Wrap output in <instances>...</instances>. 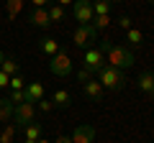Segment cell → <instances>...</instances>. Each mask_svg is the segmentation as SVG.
<instances>
[{
  "label": "cell",
  "instance_id": "cell-15",
  "mask_svg": "<svg viewBox=\"0 0 154 143\" xmlns=\"http://www.w3.org/2000/svg\"><path fill=\"white\" fill-rule=\"evenodd\" d=\"M139 89H141V92H152L154 89V72H141V74H139Z\"/></svg>",
  "mask_w": 154,
  "mask_h": 143
},
{
  "label": "cell",
  "instance_id": "cell-36",
  "mask_svg": "<svg viewBox=\"0 0 154 143\" xmlns=\"http://www.w3.org/2000/svg\"><path fill=\"white\" fill-rule=\"evenodd\" d=\"M149 95H152V97H154V89H152V92H149Z\"/></svg>",
  "mask_w": 154,
  "mask_h": 143
},
{
  "label": "cell",
  "instance_id": "cell-11",
  "mask_svg": "<svg viewBox=\"0 0 154 143\" xmlns=\"http://www.w3.org/2000/svg\"><path fill=\"white\" fill-rule=\"evenodd\" d=\"M26 100H28V102L44 100V84H41V82H26Z\"/></svg>",
  "mask_w": 154,
  "mask_h": 143
},
{
  "label": "cell",
  "instance_id": "cell-34",
  "mask_svg": "<svg viewBox=\"0 0 154 143\" xmlns=\"http://www.w3.org/2000/svg\"><path fill=\"white\" fill-rule=\"evenodd\" d=\"M38 143H51V141H46V138H38Z\"/></svg>",
  "mask_w": 154,
  "mask_h": 143
},
{
  "label": "cell",
  "instance_id": "cell-25",
  "mask_svg": "<svg viewBox=\"0 0 154 143\" xmlns=\"http://www.w3.org/2000/svg\"><path fill=\"white\" fill-rule=\"evenodd\" d=\"M93 26H95V31H105V28L110 26V16H95Z\"/></svg>",
  "mask_w": 154,
  "mask_h": 143
},
{
  "label": "cell",
  "instance_id": "cell-24",
  "mask_svg": "<svg viewBox=\"0 0 154 143\" xmlns=\"http://www.w3.org/2000/svg\"><path fill=\"white\" fill-rule=\"evenodd\" d=\"M8 89H26V77H23L21 72L11 77V84H8Z\"/></svg>",
  "mask_w": 154,
  "mask_h": 143
},
{
  "label": "cell",
  "instance_id": "cell-8",
  "mask_svg": "<svg viewBox=\"0 0 154 143\" xmlns=\"http://www.w3.org/2000/svg\"><path fill=\"white\" fill-rule=\"evenodd\" d=\"M26 21L31 23V26H36V28H49L51 26V18H49V10L46 8H31V10L26 13Z\"/></svg>",
  "mask_w": 154,
  "mask_h": 143
},
{
  "label": "cell",
  "instance_id": "cell-20",
  "mask_svg": "<svg viewBox=\"0 0 154 143\" xmlns=\"http://www.w3.org/2000/svg\"><path fill=\"white\" fill-rule=\"evenodd\" d=\"M126 41H128V46H141L144 44V33L139 31V28H128L126 31Z\"/></svg>",
  "mask_w": 154,
  "mask_h": 143
},
{
  "label": "cell",
  "instance_id": "cell-13",
  "mask_svg": "<svg viewBox=\"0 0 154 143\" xmlns=\"http://www.w3.org/2000/svg\"><path fill=\"white\" fill-rule=\"evenodd\" d=\"M13 110H16V105L8 97H0V123H11L13 120Z\"/></svg>",
  "mask_w": 154,
  "mask_h": 143
},
{
  "label": "cell",
  "instance_id": "cell-12",
  "mask_svg": "<svg viewBox=\"0 0 154 143\" xmlns=\"http://www.w3.org/2000/svg\"><path fill=\"white\" fill-rule=\"evenodd\" d=\"M38 51L46 54V56H54L57 51H59V41H54L51 36H44V39L38 41Z\"/></svg>",
  "mask_w": 154,
  "mask_h": 143
},
{
  "label": "cell",
  "instance_id": "cell-5",
  "mask_svg": "<svg viewBox=\"0 0 154 143\" xmlns=\"http://www.w3.org/2000/svg\"><path fill=\"white\" fill-rule=\"evenodd\" d=\"M49 69H51V74H57V77H69V74H72V59H69V54L57 51V54L51 56V61H49Z\"/></svg>",
  "mask_w": 154,
  "mask_h": 143
},
{
  "label": "cell",
  "instance_id": "cell-38",
  "mask_svg": "<svg viewBox=\"0 0 154 143\" xmlns=\"http://www.w3.org/2000/svg\"><path fill=\"white\" fill-rule=\"evenodd\" d=\"M110 3H113V0H110Z\"/></svg>",
  "mask_w": 154,
  "mask_h": 143
},
{
  "label": "cell",
  "instance_id": "cell-26",
  "mask_svg": "<svg viewBox=\"0 0 154 143\" xmlns=\"http://www.w3.org/2000/svg\"><path fill=\"white\" fill-rule=\"evenodd\" d=\"M36 107H38L41 112H51V110H54V102L44 97V100H38V102H36Z\"/></svg>",
  "mask_w": 154,
  "mask_h": 143
},
{
  "label": "cell",
  "instance_id": "cell-37",
  "mask_svg": "<svg viewBox=\"0 0 154 143\" xmlns=\"http://www.w3.org/2000/svg\"><path fill=\"white\" fill-rule=\"evenodd\" d=\"M152 5H154V0H152Z\"/></svg>",
  "mask_w": 154,
  "mask_h": 143
},
{
  "label": "cell",
  "instance_id": "cell-16",
  "mask_svg": "<svg viewBox=\"0 0 154 143\" xmlns=\"http://www.w3.org/2000/svg\"><path fill=\"white\" fill-rule=\"evenodd\" d=\"M51 102H54V107H69L72 105V95L67 92V89H57L54 97H51Z\"/></svg>",
  "mask_w": 154,
  "mask_h": 143
},
{
  "label": "cell",
  "instance_id": "cell-4",
  "mask_svg": "<svg viewBox=\"0 0 154 143\" xmlns=\"http://www.w3.org/2000/svg\"><path fill=\"white\" fill-rule=\"evenodd\" d=\"M13 120H16L18 128L28 125V123H36V102H21V105H16Z\"/></svg>",
  "mask_w": 154,
  "mask_h": 143
},
{
  "label": "cell",
  "instance_id": "cell-29",
  "mask_svg": "<svg viewBox=\"0 0 154 143\" xmlns=\"http://www.w3.org/2000/svg\"><path fill=\"white\" fill-rule=\"evenodd\" d=\"M8 84H11V77H8L5 72H0V89H5Z\"/></svg>",
  "mask_w": 154,
  "mask_h": 143
},
{
  "label": "cell",
  "instance_id": "cell-33",
  "mask_svg": "<svg viewBox=\"0 0 154 143\" xmlns=\"http://www.w3.org/2000/svg\"><path fill=\"white\" fill-rule=\"evenodd\" d=\"M3 59H5V54H3V49H0V64H3Z\"/></svg>",
  "mask_w": 154,
  "mask_h": 143
},
{
  "label": "cell",
  "instance_id": "cell-22",
  "mask_svg": "<svg viewBox=\"0 0 154 143\" xmlns=\"http://www.w3.org/2000/svg\"><path fill=\"white\" fill-rule=\"evenodd\" d=\"M46 10H49L51 23H57V21H64V8H62V5H57V3H54V5H49Z\"/></svg>",
  "mask_w": 154,
  "mask_h": 143
},
{
  "label": "cell",
  "instance_id": "cell-9",
  "mask_svg": "<svg viewBox=\"0 0 154 143\" xmlns=\"http://www.w3.org/2000/svg\"><path fill=\"white\" fill-rule=\"evenodd\" d=\"M72 143H93L95 141V128L88 125V123H82V125H77L75 130H72Z\"/></svg>",
  "mask_w": 154,
  "mask_h": 143
},
{
  "label": "cell",
  "instance_id": "cell-32",
  "mask_svg": "<svg viewBox=\"0 0 154 143\" xmlns=\"http://www.w3.org/2000/svg\"><path fill=\"white\" fill-rule=\"evenodd\" d=\"M69 3H75V0H57V5H62V8H64V5H69Z\"/></svg>",
  "mask_w": 154,
  "mask_h": 143
},
{
  "label": "cell",
  "instance_id": "cell-19",
  "mask_svg": "<svg viewBox=\"0 0 154 143\" xmlns=\"http://www.w3.org/2000/svg\"><path fill=\"white\" fill-rule=\"evenodd\" d=\"M0 72H5L8 77H13V74H18V61L16 59H11V56H5V59H3V64H0Z\"/></svg>",
  "mask_w": 154,
  "mask_h": 143
},
{
  "label": "cell",
  "instance_id": "cell-2",
  "mask_svg": "<svg viewBox=\"0 0 154 143\" xmlns=\"http://www.w3.org/2000/svg\"><path fill=\"white\" fill-rule=\"evenodd\" d=\"M98 82L103 84V89H110V92H118V89L126 87V72L121 69H116V66H100L98 69Z\"/></svg>",
  "mask_w": 154,
  "mask_h": 143
},
{
  "label": "cell",
  "instance_id": "cell-23",
  "mask_svg": "<svg viewBox=\"0 0 154 143\" xmlns=\"http://www.w3.org/2000/svg\"><path fill=\"white\" fill-rule=\"evenodd\" d=\"M8 100H11L13 105L28 102V100H26V89H11V92H8Z\"/></svg>",
  "mask_w": 154,
  "mask_h": 143
},
{
  "label": "cell",
  "instance_id": "cell-27",
  "mask_svg": "<svg viewBox=\"0 0 154 143\" xmlns=\"http://www.w3.org/2000/svg\"><path fill=\"white\" fill-rule=\"evenodd\" d=\"M118 26H121L123 31H128V28H134V21L128 16H121V18H118Z\"/></svg>",
  "mask_w": 154,
  "mask_h": 143
},
{
  "label": "cell",
  "instance_id": "cell-1",
  "mask_svg": "<svg viewBox=\"0 0 154 143\" xmlns=\"http://www.w3.org/2000/svg\"><path fill=\"white\" fill-rule=\"evenodd\" d=\"M98 49L103 51L105 64H108V66H116V69L126 72V69H131V66L136 64L134 49H131V46H126V44H110V41H100Z\"/></svg>",
  "mask_w": 154,
  "mask_h": 143
},
{
  "label": "cell",
  "instance_id": "cell-7",
  "mask_svg": "<svg viewBox=\"0 0 154 143\" xmlns=\"http://www.w3.org/2000/svg\"><path fill=\"white\" fill-rule=\"evenodd\" d=\"M100 66H105V56H103V51L100 49H85V56H82V69H88V72H93V74H98V69Z\"/></svg>",
  "mask_w": 154,
  "mask_h": 143
},
{
  "label": "cell",
  "instance_id": "cell-3",
  "mask_svg": "<svg viewBox=\"0 0 154 143\" xmlns=\"http://www.w3.org/2000/svg\"><path fill=\"white\" fill-rule=\"evenodd\" d=\"M95 41H98V31H95L93 23H88V26H77L75 33H72V44L80 46V49H90Z\"/></svg>",
  "mask_w": 154,
  "mask_h": 143
},
{
  "label": "cell",
  "instance_id": "cell-30",
  "mask_svg": "<svg viewBox=\"0 0 154 143\" xmlns=\"http://www.w3.org/2000/svg\"><path fill=\"white\" fill-rule=\"evenodd\" d=\"M31 5H33V8H49L51 0H31Z\"/></svg>",
  "mask_w": 154,
  "mask_h": 143
},
{
  "label": "cell",
  "instance_id": "cell-14",
  "mask_svg": "<svg viewBox=\"0 0 154 143\" xmlns=\"http://www.w3.org/2000/svg\"><path fill=\"white\" fill-rule=\"evenodd\" d=\"M21 130H23V141H38L41 133H44V128L38 125V123H28V125H23Z\"/></svg>",
  "mask_w": 154,
  "mask_h": 143
},
{
  "label": "cell",
  "instance_id": "cell-28",
  "mask_svg": "<svg viewBox=\"0 0 154 143\" xmlns=\"http://www.w3.org/2000/svg\"><path fill=\"white\" fill-rule=\"evenodd\" d=\"M77 79H80V82H88V79H93V72L80 69V72H77Z\"/></svg>",
  "mask_w": 154,
  "mask_h": 143
},
{
  "label": "cell",
  "instance_id": "cell-35",
  "mask_svg": "<svg viewBox=\"0 0 154 143\" xmlns=\"http://www.w3.org/2000/svg\"><path fill=\"white\" fill-rule=\"evenodd\" d=\"M23 143H38V141H23Z\"/></svg>",
  "mask_w": 154,
  "mask_h": 143
},
{
  "label": "cell",
  "instance_id": "cell-21",
  "mask_svg": "<svg viewBox=\"0 0 154 143\" xmlns=\"http://www.w3.org/2000/svg\"><path fill=\"white\" fill-rule=\"evenodd\" d=\"M21 8H23V0H5V13H8L11 21L21 13Z\"/></svg>",
  "mask_w": 154,
  "mask_h": 143
},
{
  "label": "cell",
  "instance_id": "cell-10",
  "mask_svg": "<svg viewBox=\"0 0 154 143\" xmlns=\"http://www.w3.org/2000/svg\"><path fill=\"white\" fill-rule=\"evenodd\" d=\"M82 92H85V97L88 100H93V102H100L103 100V84L98 82V79H88V82H82Z\"/></svg>",
  "mask_w": 154,
  "mask_h": 143
},
{
  "label": "cell",
  "instance_id": "cell-31",
  "mask_svg": "<svg viewBox=\"0 0 154 143\" xmlns=\"http://www.w3.org/2000/svg\"><path fill=\"white\" fill-rule=\"evenodd\" d=\"M54 143H72V138H69V136H59Z\"/></svg>",
  "mask_w": 154,
  "mask_h": 143
},
{
  "label": "cell",
  "instance_id": "cell-17",
  "mask_svg": "<svg viewBox=\"0 0 154 143\" xmlns=\"http://www.w3.org/2000/svg\"><path fill=\"white\" fill-rule=\"evenodd\" d=\"M16 133H18L16 123H5V128L0 130V143H13L16 141Z\"/></svg>",
  "mask_w": 154,
  "mask_h": 143
},
{
  "label": "cell",
  "instance_id": "cell-18",
  "mask_svg": "<svg viewBox=\"0 0 154 143\" xmlns=\"http://www.w3.org/2000/svg\"><path fill=\"white\" fill-rule=\"evenodd\" d=\"M110 8H113L110 0H95L93 3V13L95 16H110Z\"/></svg>",
  "mask_w": 154,
  "mask_h": 143
},
{
  "label": "cell",
  "instance_id": "cell-6",
  "mask_svg": "<svg viewBox=\"0 0 154 143\" xmlns=\"http://www.w3.org/2000/svg\"><path fill=\"white\" fill-rule=\"evenodd\" d=\"M72 13H75V21L80 23V26H88V23H93V18H95L93 3H90V0H75V3H72Z\"/></svg>",
  "mask_w": 154,
  "mask_h": 143
}]
</instances>
